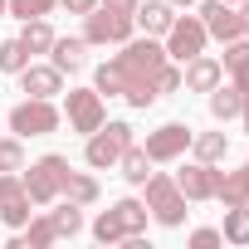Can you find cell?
I'll list each match as a JSON object with an SVG mask.
<instances>
[{
    "mask_svg": "<svg viewBox=\"0 0 249 249\" xmlns=\"http://www.w3.org/2000/svg\"><path fill=\"white\" fill-rule=\"evenodd\" d=\"M191 127H186V122H166V127H157V132H147V157L152 161H176V157H186L191 152Z\"/></svg>",
    "mask_w": 249,
    "mask_h": 249,
    "instance_id": "cell-8",
    "label": "cell"
},
{
    "mask_svg": "<svg viewBox=\"0 0 249 249\" xmlns=\"http://www.w3.org/2000/svg\"><path fill=\"white\" fill-rule=\"evenodd\" d=\"M230 5H239V0H230Z\"/></svg>",
    "mask_w": 249,
    "mask_h": 249,
    "instance_id": "cell-41",
    "label": "cell"
},
{
    "mask_svg": "<svg viewBox=\"0 0 249 249\" xmlns=\"http://www.w3.org/2000/svg\"><path fill=\"white\" fill-rule=\"evenodd\" d=\"M239 117H244V132H249V93H244V107H239Z\"/></svg>",
    "mask_w": 249,
    "mask_h": 249,
    "instance_id": "cell-38",
    "label": "cell"
},
{
    "mask_svg": "<svg viewBox=\"0 0 249 249\" xmlns=\"http://www.w3.org/2000/svg\"><path fill=\"white\" fill-rule=\"evenodd\" d=\"M5 5H10V0H0V15H5Z\"/></svg>",
    "mask_w": 249,
    "mask_h": 249,
    "instance_id": "cell-40",
    "label": "cell"
},
{
    "mask_svg": "<svg viewBox=\"0 0 249 249\" xmlns=\"http://www.w3.org/2000/svg\"><path fill=\"white\" fill-rule=\"evenodd\" d=\"M200 25H205V35H215L220 44H230V39L244 35V30H239V10L230 5V0H205V5H200Z\"/></svg>",
    "mask_w": 249,
    "mask_h": 249,
    "instance_id": "cell-10",
    "label": "cell"
},
{
    "mask_svg": "<svg viewBox=\"0 0 249 249\" xmlns=\"http://www.w3.org/2000/svg\"><path fill=\"white\" fill-rule=\"evenodd\" d=\"M117 166H122V176H127L132 186H142V181L152 176V157H147L142 147H127V152L117 157Z\"/></svg>",
    "mask_w": 249,
    "mask_h": 249,
    "instance_id": "cell-22",
    "label": "cell"
},
{
    "mask_svg": "<svg viewBox=\"0 0 249 249\" xmlns=\"http://www.w3.org/2000/svg\"><path fill=\"white\" fill-rule=\"evenodd\" d=\"M171 5H186V10H191V5H200V0H171Z\"/></svg>",
    "mask_w": 249,
    "mask_h": 249,
    "instance_id": "cell-39",
    "label": "cell"
},
{
    "mask_svg": "<svg viewBox=\"0 0 249 249\" xmlns=\"http://www.w3.org/2000/svg\"><path fill=\"white\" fill-rule=\"evenodd\" d=\"M166 64V44H157V35H147V39H127L122 44V54L112 59V64H103L98 69V93H122L132 107H152L161 93H157V69Z\"/></svg>",
    "mask_w": 249,
    "mask_h": 249,
    "instance_id": "cell-1",
    "label": "cell"
},
{
    "mask_svg": "<svg viewBox=\"0 0 249 249\" xmlns=\"http://www.w3.org/2000/svg\"><path fill=\"white\" fill-rule=\"evenodd\" d=\"M20 44H25L30 54H49V49H54V30H49L44 20H25V35H20Z\"/></svg>",
    "mask_w": 249,
    "mask_h": 249,
    "instance_id": "cell-23",
    "label": "cell"
},
{
    "mask_svg": "<svg viewBox=\"0 0 249 249\" xmlns=\"http://www.w3.org/2000/svg\"><path fill=\"white\" fill-rule=\"evenodd\" d=\"M59 5H64V10H69V15H88V10H93V5H98V0H59Z\"/></svg>",
    "mask_w": 249,
    "mask_h": 249,
    "instance_id": "cell-36",
    "label": "cell"
},
{
    "mask_svg": "<svg viewBox=\"0 0 249 249\" xmlns=\"http://www.w3.org/2000/svg\"><path fill=\"white\" fill-rule=\"evenodd\" d=\"M215 200H225V210H230V205H249V166H239V171H220Z\"/></svg>",
    "mask_w": 249,
    "mask_h": 249,
    "instance_id": "cell-17",
    "label": "cell"
},
{
    "mask_svg": "<svg viewBox=\"0 0 249 249\" xmlns=\"http://www.w3.org/2000/svg\"><path fill=\"white\" fill-rule=\"evenodd\" d=\"M132 147V127L127 122H103L98 132H88V147H83V157H88V166H117V157Z\"/></svg>",
    "mask_w": 249,
    "mask_h": 249,
    "instance_id": "cell-4",
    "label": "cell"
},
{
    "mask_svg": "<svg viewBox=\"0 0 249 249\" xmlns=\"http://www.w3.org/2000/svg\"><path fill=\"white\" fill-rule=\"evenodd\" d=\"M93 239H98V244H122V239H127V230L117 225V215H112V210H103V215L93 220Z\"/></svg>",
    "mask_w": 249,
    "mask_h": 249,
    "instance_id": "cell-27",
    "label": "cell"
},
{
    "mask_svg": "<svg viewBox=\"0 0 249 249\" xmlns=\"http://www.w3.org/2000/svg\"><path fill=\"white\" fill-rule=\"evenodd\" d=\"M49 220H54V234H59V239H69V234H78V230H83V205H73V200H64V196H59V210H54Z\"/></svg>",
    "mask_w": 249,
    "mask_h": 249,
    "instance_id": "cell-20",
    "label": "cell"
},
{
    "mask_svg": "<svg viewBox=\"0 0 249 249\" xmlns=\"http://www.w3.org/2000/svg\"><path fill=\"white\" fill-rule=\"evenodd\" d=\"M103 5H107V10H117V15H137L142 0H103Z\"/></svg>",
    "mask_w": 249,
    "mask_h": 249,
    "instance_id": "cell-35",
    "label": "cell"
},
{
    "mask_svg": "<svg viewBox=\"0 0 249 249\" xmlns=\"http://www.w3.org/2000/svg\"><path fill=\"white\" fill-rule=\"evenodd\" d=\"M49 54H54V69H59V73H78V69L88 64V39H59V35H54V49H49Z\"/></svg>",
    "mask_w": 249,
    "mask_h": 249,
    "instance_id": "cell-16",
    "label": "cell"
},
{
    "mask_svg": "<svg viewBox=\"0 0 249 249\" xmlns=\"http://www.w3.org/2000/svg\"><path fill=\"white\" fill-rule=\"evenodd\" d=\"M69 127L83 137L103 127V93L98 88H69Z\"/></svg>",
    "mask_w": 249,
    "mask_h": 249,
    "instance_id": "cell-9",
    "label": "cell"
},
{
    "mask_svg": "<svg viewBox=\"0 0 249 249\" xmlns=\"http://www.w3.org/2000/svg\"><path fill=\"white\" fill-rule=\"evenodd\" d=\"M20 196H25V181L15 171H0V210H5L10 200H20Z\"/></svg>",
    "mask_w": 249,
    "mask_h": 249,
    "instance_id": "cell-32",
    "label": "cell"
},
{
    "mask_svg": "<svg viewBox=\"0 0 249 249\" xmlns=\"http://www.w3.org/2000/svg\"><path fill=\"white\" fill-rule=\"evenodd\" d=\"M225 147H230V137H225V132H200V137H191L196 161H220V157H225Z\"/></svg>",
    "mask_w": 249,
    "mask_h": 249,
    "instance_id": "cell-24",
    "label": "cell"
},
{
    "mask_svg": "<svg viewBox=\"0 0 249 249\" xmlns=\"http://www.w3.org/2000/svg\"><path fill=\"white\" fill-rule=\"evenodd\" d=\"M191 244H196V249H215V244H225V234H220V230H196Z\"/></svg>",
    "mask_w": 249,
    "mask_h": 249,
    "instance_id": "cell-34",
    "label": "cell"
},
{
    "mask_svg": "<svg viewBox=\"0 0 249 249\" xmlns=\"http://www.w3.org/2000/svg\"><path fill=\"white\" fill-rule=\"evenodd\" d=\"M59 196H64V200H73V205H93V200H98V181H93V176H83V171H69Z\"/></svg>",
    "mask_w": 249,
    "mask_h": 249,
    "instance_id": "cell-19",
    "label": "cell"
},
{
    "mask_svg": "<svg viewBox=\"0 0 249 249\" xmlns=\"http://www.w3.org/2000/svg\"><path fill=\"white\" fill-rule=\"evenodd\" d=\"M161 39H166V59H181V64H186V59L205 54V39H210V35H205V25H200L196 15H186V20L176 15L171 30H166Z\"/></svg>",
    "mask_w": 249,
    "mask_h": 249,
    "instance_id": "cell-7",
    "label": "cell"
},
{
    "mask_svg": "<svg viewBox=\"0 0 249 249\" xmlns=\"http://www.w3.org/2000/svg\"><path fill=\"white\" fill-rule=\"evenodd\" d=\"M64 176H69V161L64 157H39L30 171H25V196H30V205H54L59 200V191H64Z\"/></svg>",
    "mask_w": 249,
    "mask_h": 249,
    "instance_id": "cell-2",
    "label": "cell"
},
{
    "mask_svg": "<svg viewBox=\"0 0 249 249\" xmlns=\"http://www.w3.org/2000/svg\"><path fill=\"white\" fill-rule=\"evenodd\" d=\"M112 215H117V225L127 230V234H142V230H147V205H142V200H132V196H127V200H117V205H112Z\"/></svg>",
    "mask_w": 249,
    "mask_h": 249,
    "instance_id": "cell-21",
    "label": "cell"
},
{
    "mask_svg": "<svg viewBox=\"0 0 249 249\" xmlns=\"http://www.w3.org/2000/svg\"><path fill=\"white\" fill-rule=\"evenodd\" d=\"M83 20H88L83 25V39L88 44H127L132 39V15H117L107 5H93Z\"/></svg>",
    "mask_w": 249,
    "mask_h": 249,
    "instance_id": "cell-6",
    "label": "cell"
},
{
    "mask_svg": "<svg viewBox=\"0 0 249 249\" xmlns=\"http://www.w3.org/2000/svg\"><path fill=\"white\" fill-rule=\"evenodd\" d=\"M230 244H249V205H230L225 210V230H220Z\"/></svg>",
    "mask_w": 249,
    "mask_h": 249,
    "instance_id": "cell-25",
    "label": "cell"
},
{
    "mask_svg": "<svg viewBox=\"0 0 249 249\" xmlns=\"http://www.w3.org/2000/svg\"><path fill=\"white\" fill-rule=\"evenodd\" d=\"M0 220H5L10 230H25V225H30V196H20V200H10L5 210H0Z\"/></svg>",
    "mask_w": 249,
    "mask_h": 249,
    "instance_id": "cell-31",
    "label": "cell"
},
{
    "mask_svg": "<svg viewBox=\"0 0 249 249\" xmlns=\"http://www.w3.org/2000/svg\"><path fill=\"white\" fill-rule=\"evenodd\" d=\"M171 20H176L171 0H147V5H137V15H132V25H142L147 35H166Z\"/></svg>",
    "mask_w": 249,
    "mask_h": 249,
    "instance_id": "cell-15",
    "label": "cell"
},
{
    "mask_svg": "<svg viewBox=\"0 0 249 249\" xmlns=\"http://www.w3.org/2000/svg\"><path fill=\"white\" fill-rule=\"evenodd\" d=\"M59 127V112H54V103L49 98H25V103H15L10 107V132L25 142V137H49Z\"/></svg>",
    "mask_w": 249,
    "mask_h": 249,
    "instance_id": "cell-5",
    "label": "cell"
},
{
    "mask_svg": "<svg viewBox=\"0 0 249 249\" xmlns=\"http://www.w3.org/2000/svg\"><path fill=\"white\" fill-rule=\"evenodd\" d=\"M220 69L239 83V93H249V35H239V39L225 44V64Z\"/></svg>",
    "mask_w": 249,
    "mask_h": 249,
    "instance_id": "cell-14",
    "label": "cell"
},
{
    "mask_svg": "<svg viewBox=\"0 0 249 249\" xmlns=\"http://www.w3.org/2000/svg\"><path fill=\"white\" fill-rule=\"evenodd\" d=\"M20 88L30 98H54V93H64V73L54 64H25L20 69Z\"/></svg>",
    "mask_w": 249,
    "mask_h": 249,
    "instance_id": "cell-13",
    "label": "cell"
},
{
    "mask_svg": "<svg viewBox=\"0 0 249 249\" xmlns=\"http://www.w3.org/2000/svg\"><path fill=\"white\" fill-rule=\"evenodd\" d=\"M239 30L249 35V0H239Z\"/></svg>",
    "mask_w": 249,
    "mask_h": 249,
    "instance_id": "cell-37",
    "label": "cell"
},
{
    "mask_svg": "<svg viewBox=\"0 0 249 249\" xmlns=\"http://www.w3.org/2000/svg\"><path fill=\"white\" fill-rule=\"evenodd\" d=\"M152 83H157V93H176V88H181V69H176V64H161Z\"/></svg>",
    "mask_w": 249,
    "mask_h": 249,
    "instance_id": "cell-33",
    "label": "cell"
},
{
    "mask_svg": "<svg viewBox=\"0 0 249 249\" xmlns=\"http://www.w3.org/2000/svg\"><path fill=\"white\" fill-rule=\"evenodd\" d=\"M54 5H59V0H10L5 10H10L15 20H44V15H49Z\"/></svg>",
    "mask_w": 249,
    "mask_h": 249,
    "instance_id": "cell-28",
    "label": "cell"
},
{
    "mask_svg": "<svg viewBox=\"0 0 249 249\" xmlns=\"http://www.w3.org/2000/svg\"><path fill=\"white\" fill-rule=\"evenodd\" d=\"M142 186H147V215H157L161 225H171V230H176V225L186 220V196H181L176 176H157V171H152Z\"/></svg>",
    "mask_w": 249,
    "mask_h": 249,
    "instance_id": "cell-3",
    "label": "cell"
},
{
    "mask_svg": "<svg viewBox=\"0 0 249 249\" xmlns=\"http://www.w3.org/2000/svg\"><path fill=\"white\" fill-rule=\"evenodd\" d=\"M30 64V49L20 44V39H5V44H0V69H5V73H20Z\"/></svg>",
    "mask_w": 249,
    "mask_h": 249,
    "instance_id": "cell-29",
    "label": "cell"
},
{
    "mask_svg": "<svg viewBox=\"0 0 249 249\" xmlns=\"http://www.w3.org/2000/svg\"><path fill=\"white\" fill-rule=\"evenodd\" d=\"M239 107H244V93H239V83H215V88H210V112H215L220 122L239 117Z\"/></svg>",
    "mask_w": 249,
    "mask_h": 249,
    "instance_id": "cell-18",
    "label": "cell"
},
{
    "mask_svg": "<svg viewBox=\"0 0 249 249\" xmlns=\"http://www.w3.org/2000/svg\"><path fill=\"white\" fill-rule=\"evenodd\" d=\"M0 171H25V147H20V137H0Z\"/></svg>",
    "mask_w": 249,
    "mask_h": 249,
    "instance_id": "cell-30",
    "label": "cell"
},
{
    "mask_svg": "<svg viewBox=\"0 0 249 249\" xmlns=\"http://www.w3.org/2000/svg\"><path fill=\"white\" fill-rule=\"evenodd\" d=\"M59 234H54V220L49 215H35L30 225H25V249H44V244H54Z\"/></svg>",
    "mask_w": 249,
    "mask_h": 249,
    "instance_id": "cell-26",
    "label": "cell"
},
{
    "mask_svg": "<svg viewBox=\"0 0 249 249\" xmlns=\"http://www.w3.org/2000/svg\"><path fill=\"white\" fill-rule=\"evenodd\" d=\"M176 186H181V196H186V200H215L220 171H215V161H191V166L176 176Z\"/></svg>",
    "mask_w": 249,
    "mask_h": 249,
    "instance_id": "cell-11",
    "label": "cell"
},
{
    "mask_svg": "<svg viewBox=\"0 0 249 249\" xmlns=\"http://www.w3.org/2000/svg\"><path fill=\"white\" fill-rule=\"evenodd\" d=\"M220 78H225V69H220V59H210V54H196V59H186V69H181V88H191V93H210Z\"/></svg>",
    "mask_w": 249,
    "mask_h": 249,
    "instance_id": "cell-12",
    "label": "cell"
}]
</instances>
